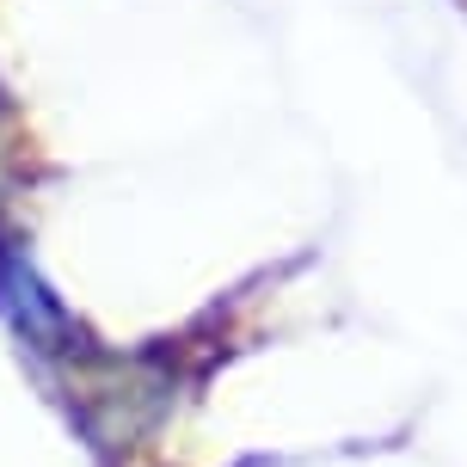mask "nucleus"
<instances>
[{"instance_id": "1", "label": "nucleus", "mask_w": 467, "mask_h": 467, "mask_svg": "<svg viewBox=\"0 0 467 467\" xmlns=\"http://www.w3.org/2000/svg\"><path fill=\"white\" fill-rule=\"evenodd\" d=\"M0 320H13V332L44 357H68L74 350V320L62 314V302L49 296V283L31 271L25 246L6 228H0Z\"/></svg>"}, {"instance_id": "2", "label": "nucleus", "mask_w": 467, "mask_h": 467, "mask_svg": "<svg viewBox=\"0 0 467 467\" xmlns=\"http://www.w3.org/2000/svg\"><path fill=\"white\" fill-rule=\"evenodd\" d=\"M0 117H6V87H0Z\"/></svg>"}]
</instances>
